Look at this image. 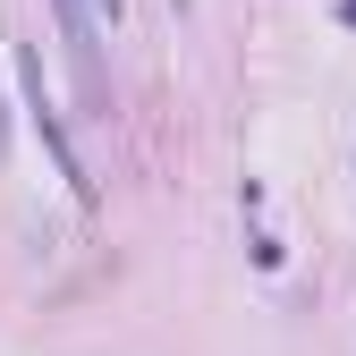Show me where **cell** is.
Masks as SVG:
<instances>
[{"label":"cell","instance_id":"cell-1","mask_svg":"<svg viewBox=\"0 0 356 356\" xmlns=\"http://www.w3.org/2000/svg\"><path fill=\"white\" fill-rule=\"evenodd\" d=\"M60 42H68L76 94H85V102H102V42H94V9H85V0H60Z\"/></svg>","mask_w":356,"mask_h":356},{"label":"cell","instance_id":"cell-2","mask_svg":"<svg viewBox=\"0 0 356 356\" xmlns=\"http://www.w3.org/2000/svg\"><path fill=\"white\" fill-rule=\"evenodd\" d=\"M26 85H34V127H42V145H51V153H60V178H68V187L85 195V161L68 153V127H60V111H51V102H42V68H34V51H26Z\"/></svg>","mask_w":356,"mask_h":356},{"label":"cell","instance_id":"cell-3","mask_svg":"<svg viewBox=\"0 0 356 356\" xmlns=\"http://www.w3.org/2000/svg\"><path fill=\"white\" fill-rule=\"evenodd\" d=\"M102 9H111V17H119V0H102Z\"/></svg>","mask_w":356,"mask_h":356}]
</instances>
